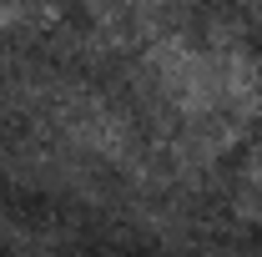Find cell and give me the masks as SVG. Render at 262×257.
<instances>
[{"mask_svg": "<svg viewBox=\"0 0 262 257\" xmlns=\"http://www.w3.org/2000/svg\"><path fill=\"white\" fill-rule=\"evenodd\" d=\"M232 207H237L242 222H262V146L247 157V166L237 172V182H232Z\"/></svg>", "mask_w": 262, "mask_h": 257, "instance_id": "obj_2", "label": "cell"}, {"mask_svg": "<svg viewBox=\"0 0 262 257\" xmlns=\"http://www.w3.org/2000/svg\"><path fill=\"white\" fill-rule=\"evenodd\" d=\"M40 111H46V126H56L71 152L106 166H121V172H141L146 166V146L131 126V116L106 101L101 91L81 86V81H56L40 91Z\"/></svg>", "mask_w": 262, "mask_h": 257, "instance_id": "obj_1", "label": "cell"}]
</instances>
